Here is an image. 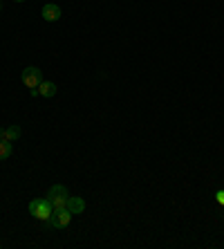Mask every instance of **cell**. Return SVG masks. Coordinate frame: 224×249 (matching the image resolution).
<instances>
[{
	"label": "cell",
	"instance_id": "cell-4",
	"mask_svg": "<svg viewBox=\"0 0 224 249\" xmlns=\"http://www.w3.org/2000/svg\"><path fill=\"white\" fill-rule=\"evenodd\" d=\"M69 220H72V213H69L68 209H58V211H52V218H50L47 225L56 227V229H65L69 225Z\"/></svg>",
	"mask_w": 224,
	"mask_h": 249
},
{
	"label": "cell",
	"instance_id": "cell-1",
	"mask_svg": "<svg viewBox=\"0 0 224 249\" xmlns=\"http://www.w3.org/2000/svg\"><path fill=\"white\" fill-rule=\"evenodd\" d=\"M52 202L47 200V197H40V200H32L29 202V213L34 215L36 220H43V222H50V218H52Z\"/></svg>",
	"mask_w": 224,
	"mask_h": 249
},
{
	"label": "cell",
	"instance_id": "cell-7",
	"mask_svg": "<svg viewBox=\"0 0 224 249\" xmlns=\"http://www.w3.org/2000/svg\"><path fill=\"white\" fill-rule=\"evenodd\" d=\"M20 126H7V128H0V139H7V142H16L20 139Z\"/></svg>",
	"mask_w": 224,
	"mask_h": 249
},
{
	"label": "cell",
	"instance_id": "cell-11",
	"mask_svg": "<svg viewBox=\"0 0 224 249\" xmlns=\"http://www.w3.org/2000/svg\"><path fill=\"white\" fill-rule=\"evenodd\" d=\"M14 2H25V0H14Z\"/></svg>",
	"mask_w": 224,
	"mask_h": 249
},
{
	"label": "cell",
	"instance_id": "cell-8",
	"mask_svg": "<svg viewBox=\"0 0 224 249\" xmlns=\"http://www.w3.org/2000/svg\"><path fill=\"white\" fill-rule=\"evenodd\" d=\"M56 92H58V88H56V83L54 81H43L38 86V94L40 97H45V99H52Z\"/></svg>",
	"mask_w": 224,
	"mask_h": 249
},
{
	"label": "cell",
	"instance_id": "cell-9",
	"mask_svg": "<svg viewBox=\"0 0 224 249\" xmlns=\"http://www.w3.org/2000/svg\"><path fill=\"white\" fill-rule=\"evenodd\" d=\"M12 157V142L7 139H0V162H5Z\"/></svg>",
	"mask_w": 224,
	"mask_h": 249
},
{
	"label": "cell",
	"instance_id": "cell-5",
	"mask_svg": "<svg viewBox=\"0 0 224 249\" xmlns=\"http://www.w3.org/2000/svg\"><path fill=\"white\" fill-rule=\"evenodd\" d=\"M72 215H81L83 211H86V200L83 197H68V207H65Z\"/></svg>",
	"mask_w": 224,
	"mask_h": 249
},
{
	"label": "cell",
	"instance_id": "cell-10",
	"mask_svg": "<svg viewBox=\"0 0 224 249\" xmlns=\"http://www.w3.org/2000/svg\"><path fill=\"white\" fill-rule=\"evenodd\" d=\"M215 200H218V204H222V207H224V191L215 193Z\"/></svg>",
	"mask_w": 224,
	"mask_h": 249
},
{
	"label": "cell",
	"instance_id": "cell-2",
	"mask_svg": "<svg viewBox=\"0 0 224 249\" xmlns=\"http://www.w3.org/2000/svg\"><path fill=\"white\" fill-rule=\"evenodd\" d=\"M20 79H23V83L32 90V97H38V86L43 83V72H40V68H34V65H32V68H25Z\"/></svg>",
	"mask_w": 224,
	"mask_h": 249
},
{
	"label": "cell",
	"instance_id": "cell-6",
	"mask_svg": "<svg viewBox=\"0 0 224 249\" xmlns=\"http://www.w3.org/2000/svg\"><path fill=\"white\" fill-rule=\"evenodd\" d=\"M43 18H45L47 23H54V20H58V18H61V7L54 5V2H47V5L43 7Z\"/></svg>",
	"mask_w": 224,
	"mask_h": 249
},
{
	"label": "cell",
	"instance_id": "cell-3",
	"mask_svg": "<svg viewBox=\"0 0 224 249\" xmlns=\"http://www.w3.org/2000/svg\"><path fill=\"white\" fill-rule=\"evenodd\" d=\"M68 189H65L63 184H54L52 189H50V193H47V200L52 202L54 211H58V209H65L68 207Z\"/></svg>",
	"mask_w": 224,
	"mask_h": 249
}]
</instances>
